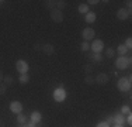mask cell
<instances>
[{
  "instance_id": "obj_1",
  "label": "cell",
  "mask_w": 132,
  "mask_h": 127,
  "mask_svg": "<svg viewBox=\"0 0 132 127\" xmlns=\"http://www.w3.org/2000/svg\"><path fill=\"white\" fill-rule=\"evenodd\" d=\"M118 90L125 93V92H129L131 90V79L129 78H119L118 79Z\"/></svg>"
},
{
  "instance_id": "obj_2",
  "label": "cell",
  "mask_w": 132,
  "mask_h": 127,
  "mask_svg": "<svg viewBox=\"0 0 132 127\" xmlns=\"http://www.w3.org/2000/svg\"><path fill=\"white\" fill-rule=\"evenodd\" d=\"M129 65H131V58L129 57H119L118 59H115V66H117L118 69H127V68H129Z\"/></svg>"
},
{
  "instance_id": "obj_3",
  "label": "cell",
  "mask_w": 132,
  "mask_h": 127,
  "mask_svg": "<svg viewBox=\"0 0 132 127\" xmlns=\"http://www.w3.org/2000/svg\"><path fill=\"white\" fill-rule=\"evenodd\" d=\"M90 50H92V52L101 54V51L104 50V43L101 40H93L92 45H90Z\"/></svg>"
},
{
  "instance_id": "obj_4",
  "label": "cell",
  "mask_w": 132,
  "mask_h": 127,
  "mask_svg": "<svg viewBox=\"0 0 132 127\" xmlns=\"http://www.w3.org/2000/svg\"><path fill=\"white\" fill-rule=\"evenodd\" d=\"M53 99L56 102H63L66 99V90L62 86L55 89V90H53Z\"/></svg>"
},
{
  "instance_id": "obj_5",
  "label": "cell",
  "mask_w": 132,
  "mask_h": 127,
  "mask_svg": "<svg viewBox=\"0 0 132 127\" xmlns=\"http://www.w3.org/2000/svg\"><path fill=\"white\" fill-rule=\"evenodd\" d=\"M94 36H96V31H94L92 27H87V28H84V30L81 31V37H83V40L87 41V43H89L90 40H93Z\"/></svg>"
},
{
  "instance_id": "obj_6",
  "label": "cell",
  "mask_w": 132,
  "mask_h": 127,
  "mask_svg": "<svg viewBox=\"0 0 132 127\" xmlns=\"http://www.w3.org/2000/svg\"><path fill=\"white\" fill-rule=\"evenodd\" d=\"M51 18L55 23H62L63 21V13L58 9H53V10H51Z\"/></svg>"
},
{
  "instance_id": "obj_7",
  "label": "cell",
  "mask_w": 132,
  "mask_h": 127,
  "mask_svg": "<svg viewBox=\"0 0 132 127\" xmlns=\"http://www.w3.org/2000/svg\"><path fill=\"white\" fill-rule=\"evenodd\" d=\"M15 69H17L20 74H27V71H28V64L24 61V59H18V61L15 62Z\"/></svg>"
},
{
  "instance_id": "obj_8",
  "label": "cell",
  "mask_w": 132,
  "mask_h": 127,
  "mask_svg": "<svg viewBox=\"0 0 132 127\" xmlns=\"http://www.w3.org/2000/svg\"><path fill=\"white\" fill-rule=\"evenodd\" d=\"M10 110L13 113H15V114L21 113V112H23V103H21V102H18V100L11 102V103H10Z\"/></svg>"
},
{
  "instance_id": "obj_9",
  "label": "cell",
  "mask_w": 132,
  "mask_h": 127,
  "mask_svg": "<svg viewBox=\"0 0 132 127\" xmlns=\"http://www.w3.org/2000/svg\"><path fill=\"white\" fill-rule=\"evenodd\" d=\"M108 81H110V76L107 74H103V72H101V74H98L96 78H94V82L98 83V85H105Z\"/></svg>"
},
{
  "instance_id": "obj_10",
  "label": "cell",
  "mask_w": 132,
  "mask_h": 127,
  "mask_svg": "<svg viewBox=\"0 0 132 127\" xmlns=\"http://www.w3.org/2000/svg\"><path fill=\"white\" fill-rule=\"evenodd\" d=\"M131 16V10H128V9H119L117 11V18L118 20H127L128 17Z\"/></svg>"
},
{
  "instance_id": "obj_11",
  "label": "cell",
  "mask_w": 132,
  "mask_h": 127,
  "mask_svg": "<svg viewBox=\"0 0 132 127\" xmlns=\"http://www.w3.org/2000/svg\"><path fill=\"white\" fill-rule=\"evenodd\" d=\"M112 123H115L117 126H124L125 123V116L121 113H115L114 116H112Z\"/></svg>"
},
{
  "instance_id": "obj_12",
  "label": "cell",
  "mask_w": 132,
  "mask_h": 127,
  "mask_svg": "<svg viewBox=\"0 0 132 127\" xmlns=\"http://www.w3.org/2000/svg\"><path fill=\"white\" fill-rule=\"evenodd\" d=\"M42 51H44V54H46V55H53V52H55V47H53L52 44H44Z\"/></svg>"
},
{
  "instance_id": "obj_13",
  "label": "cell",
  "mask_w": 132,
  "mask_h": 127,
  "mask_svg": "<svg viewBox=\"0 0 132 127\" xmlns=\"http://www.w3.org/2000/svg\"><path fill=\"white\" fill-rule=\"evenodd\" d=\"M84 20H86V23H89V24H92L96 21V13L94 11H89L86 14V17H84Z\"/></svg>"
},
{
  "instance_id": "obj_14",
  "label": "cell",
  "mask_w": 132,
  "mask_h": 127,
  "mask_svg": "<svg viewBox=\"0 0 132 127\" xmlns=\"http://www.w3.org/2000/svg\"><path fill=\"white\" fill-rule=\"evenodd\" d=\"M3 83L6 85V86H13V83H14V79H13V76L11 75H4V78H3Z\"/></svg>"
},
{
  "instance_id": "obj_15",
  "label": "cell",
  "mask_w": 132,
  "mask_h": 127,
  "mask_svg": "<svg viewBox=\"0 0 132 127\" xmlns=\"http://www.w3.org/2000/svg\"><path fill=\"white\" fill-rule=\"evenodd\" d=\"M89 59H92V61H94V62H100V61H103V55L101 54L92 52V54H89Z\"/></svg>"
},
{
  "instance_id": "obj_16",
  "label": "cell",
  "mask_w": 132,
  "mask_h": 127,
  "mask_svg": "<svg viewBox=\"0 0 132 127\" xmlns=\"http://www.w3.org/2000/svg\"><path fill=\"white\" fill-rule=\"evenodd\" d=\"M41 119H42V116H41V113H39V112H32V113H31V122H34V123H39V122H41Z\"/></svg>"
},
{
  "instance_id": "obj_17",
  "label": "cell",
  "mask_w": 132,
  "mask_h": 127,
  "mask_svg": "<svg viewBox=\"0 0 132 127\" xmlns=\"http://www.w3.org/2000/svg\"><path fill=\"white\" fill-rule=\"evenodd\" d=\"M44 7L48 9V10H53V9H56L55 7V0H45V2H44Z\"/></svg>"
},
{
  "instance_id": "obj_18",
  "label": "cell",
  "mask_w": 132,
  "mask_h": 127,
  "mask_svg": "<svg viewBox=\"0 0 132 127\" xmlns=\"http://www.w3.org/2000/svg\"><path fill=\"white\" fill-rule=\"evenodd\" d=\"M66 4H68V3H66L65 0H56L55 2V7L58 9V10H61V11H62V9L66 7Z\"/></svg>"
},
{
  "instance_id": "obj_19",
  "label": "cell",
  "mask_w": 132,
  "mask_h": 127,
  "mask_svg": "<svg viewBox=\"0 0 132 127\" xmlns=\"http://www.w3.org/2000/svg\"><path fill=\"white\" fill-rule=\"evenodd\" d=\"M77 10H79V13H81V14H87V13L90 11L89 10V4H86V3H84V4H80Z\"/></svg>"
},
{
  "instance_id": "obj_20",
  "label": "cell",
  "mask_w": 132,
  "mask_h": 127,
  "mask_svg": "<svg viewBox=\"0 0 132 127\" xmlns=\"http://www.w3.org/2000/svg\"><path fill=\"white\" fill-rule=\"evenodd\" d=\"M127 51H128V50L124 47V44H121V45H118V48H117V51H115V52H118V54H119V57H125Z\"/></svg>"
},
{
  "instance_id": "obj_21",
  "label": "cell",
  "mask_w": 132,
  "mask_h": 127,
  "mask_svg": "<svg viewBox=\"0 0 132 127\" xmlns=\"http://www.w3.org/2000/svg\"><path fill=\"white\" fill-rule=\"evenodd\" d=\"M18 81H20V83H28V81H30V76L28 74H20V78H18Z\"/></svg>"
},
{
  "instance_id": "obj_22",
  "label": "cell",
  "mask_w": 132,
  "mask_h": 127,
  "mask_svg": "<svg viewBox=\"0 0 132 127\" xmlns=\"http://www.w3.org/2000/svg\"><path fill=\"white\" fill-rule=\"evenodd\" d=\"M104 55L107 57V58H112V57L115 55V50H114V48H105Z\"/></svg>"
},
{
  "instance_id": "obj_23",
  "label": "cell",
  "mask_w": 132,
  "mask_h": 127,
  "mask_svg": "<svg viewBox=\"0 0 132 127\" xmlns=\"http://www.w3.org/2000/svg\"><path fill=\"white\" fill-rule=\"evenodd\" d=\"M83 69H84V72H86V75H92V72H93L94 66L92 65V64H86V65L83 66Z\"/></svg>"
},
{
  "instance_id": "obj_24",
  "label": "cell",
  "mask_w": 132,
  "mask_h": 127,
  "mask_svg": "<svg viewBox=\"0 0 132 127\" xmlns=\"http://www.w3.org/2000/svg\"><path fill=\"white\" fill-rule=\"evenodd\" d=\"M80 50L83 51V52H87V51L90 50V43H87V41H83V43L80 44Z\"/></svg>"
},
{
  "instance_id": "obj_25",
  "label": "cell",
  "mask_w": 132,
  "mask_h": 127,
  "mask_svg": "<svg viewBox=\"0 0 132 127\" xmlns=\"http://www.w3.org/2000/svg\"><path fill=\"white\" fill-rule=\"evenodd\" d=\"M17 122L20 123V124H26V123H27V117L24 116L23 113H18V116H17Z\"/></svg>"
},
{
  "instance_id": "obj_26",
  "label": "cell",
  "mask_w": 132,
  "mask_h": 127,
  "mask_svg": "<svg viewBox=\"0 0 132 127\" xmlns=\"http://www.w3.org/2000/svg\"><path fill=\"white\" fill-rule=\"evenodd\" d=\"M84 83H86V85H93V83H96V82H94V76L86 75V78H84Z\"/></svg>"
},
{
  "instance_id": "obj_27",
  "label": "cell",
  "mask_w": 132,
  "mask_h": 127,
  "mask_svg": "<svg viewBox=\"0 0 132 127\" xmlns=\"http://www.w3.org/2000/svg\"><path fill=\"white\" fill-rule=\"evenodd\" d=\"M121 114H124V116H127V114H131V107H129V106H122Z\"/></svg>"
},
{
  "instance_id": "obj_28",
  "label": "cell",
  "mask_w": 132,
  "mask_h": 127,
  "mask_svg": "<svg viewBox=\"0 0 132 127\" xmlns=\"http://www.w3.org/2000/svg\"><path fill=\"white\" fill-rule=\"evenodd\" d=\"M124 47H125L127 50H131V47H132V40H131V38H127V41H125Z\"/></svg>"
},
{
  "instance_id": "obj_29",
  "label": "cell",
  "mask_w": 132,
  "mask_h": 127,
  "mask_svg": "<svg viewBox=\"0 0 132 127\" xmlns=\"http://www.w3.org/2000/svg\"><path fill=\"white\" fill-rule=\"evenodd\" d=\"M6 90H7V86L4 83H0V95H6Z\"/></svg>"
},
{
  "instance_id": "obj_30",
  "label": "cell",
  "mask_w": 132,
  "mask_h": 127,
  "mask_svg": "<svg viewBox=\"0 0 132 127\" xmlns=\"http://www.w3.org/2000/svg\"><path fill=\"white\" fill-rule=\"evenodd\" d=\"M34 50L35 51H42V45H41L39 43H35L34 44Z\"/></svg>"
},
{
  "instance_id": "obj_31",
  "label": "cell",
  "mask_w": 132,
  "mask_h": 127,
  "mask_svg": "<svg viewBox=\"0 0 132 127\" xmlns=\"http://www.w3.org/2000/svg\"><path fill=\"white\" fill-rule=\"evenodd\" d=\"M96 127H110V124H107L105 122H100L98 124H97Z\"/></svg>"
},
{
  "instance_id": "obj_32",
  "label": "cell",
  "mask_w": 132,
  "mask_h": 127,
  "mask_svg": "<svg viewBox=\"0 0 132 127\" xmlns=\"http://www.w3.org/2000/svg\"><path fill=\"white\" fill-rule=\"evenodd\" d=\"M127 123H128V124H132V117H131V114H127Z\"/></svg>"
},
{
  "instance_id": "obj_33",
  "label": "cell",
  "mask_w": 132,
  "mask_h": 127,
  "mask_svg": "<svg viewBox=\"0 0 132 127\" xmlns=\"http://www.w3.org/2000/svg\"><path fill=\"white\" fill-rule=\"evenodd\" d=\"M105 123H107V124H111V123H112V116H110V117H107V120H105Z\"/></svg>"
},
{
  "instance_id": "obj_34",
  "label": "cell",
  "mask_w": 132,
  "mask_h": 127,
  "mask_svg": "<svg viewBox=\"0 0 132 127\" xmlns=\"http://www.w3.org/2000/svg\"><path fill=\"white\" fill-rule=\"evenodd\" d=\"M125 3H127V7H128V10H131V6H132V2H131V0H127V2H125Z\"/></svg>"
},
{
  "instance_id": "obj_35",
  "label": "cell",
  "mask_w": 132,
  "mask_h": 127,
  "mask_svg": "<svg viewBox=\"0 0 132 127\" xmlns=\"http://www.w3.org/2000/svg\"><path fill=\"white\" fill-rule=\"evenodd\" d=\"M87 3H90V4H98V0H89V2H87Z\"/></svg>"
},
{
  "instance_id": "obj_36",
  "label": "cell",
  "mask_w": 132,
  "mask_h": 127,
  "mask_svg": "<svg viewBox=\"0 0 132 127\" xmlns=\"http://www.w3.org/2000/svg\"><path fill=\"white\" fill-rule=\"evenodd\" d=\"M27 127H35V123H34V122L28 123V124H27Z\"/></svg>"
},
{
  "instance_id": "obj_37",
  "label": "cell",
  "mask_w": 132,
  "mask_h": 127,
  "mask_svg": "<svg viewBox=\"0 0 132 127\" xmlns=\"http://www.w3.org/2000/svg\"><path fill=\"white\" fill-rule=\"evenodd\" d=\"M3 78H4V75H3V72L0 71V83H2V82H3Z\"/></svg>"
},
{
  "instance_id": "obj_38",
  "label": "cell",
  "mask_w": 132,
  "mask_h": 127,
  "mask_svg": "<svg viewBox=\"0 0 132 127\" xmlns=\"http://www.w3.org/2000/svg\"><path fill=\"white\" fill-rule=\"evenodd\" d=\"M3 3H4V2H3V0H0V7L3 6Z\"/></svg>"
},
{
  "instance_id": "obj_39",
  "label": "cell",
  "mask_w": 132,
  "mask_h": 127,
  "mask_svg": "<svg viewBox=\"0 0 132 127\" xmlns=\"http://www.w3.org/2000/svg\"><path fill=\"white\" fill-rule=\"evenodd\" d=\"M115 127H124V126H117V124H115Z\"/></svg>"
},
{
  "instance_id": "obj_40",
  "label": "cell",
  "mask_w": 132,
  "mask_h": 127,
  "mask_svg": "<svg viewBox=\"0 0 132 127\" xmlns=\"http://www.w3.org/2000/svg\"><path fill=\"white\" fill-rule=\"evenodd\" d=\"M0 124H2V119H0Z\"/></svg>"
}]
</instances>
